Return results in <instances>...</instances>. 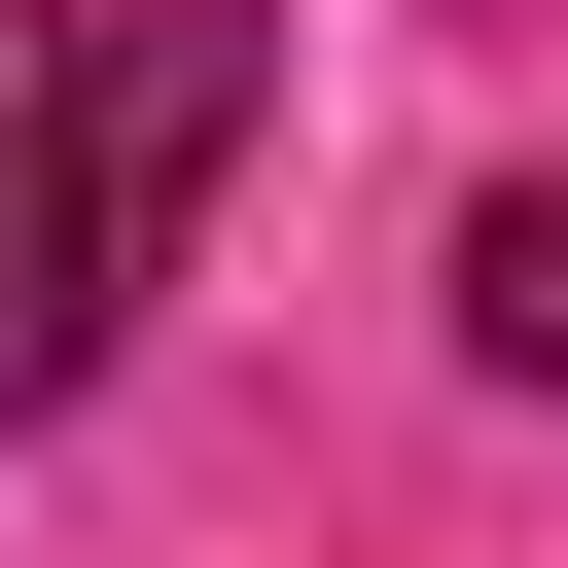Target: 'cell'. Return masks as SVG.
<instances>
[{
  "label": "cell",
  "instance_id": "cell-1",
  "mask_svg": "<svg viewBox=\"0 0 568 568\" xmlns=\"http://www.w3.org/2000/svg\"><path fill=\"white\" fill-rule=\"evenodd\" d=\"M213 142H248L213 0H0V426L106 390V320H142V248H178Z\"/></svg>",
  "mask_w": 568,
  "mask_h": 568
},
{
  "label": "cell",
  "instance_id": "cell-2",
  "mask_svg": "<svg viewBox=\"0 0 568 568\" xmlns=\"http://www.w3.org/2000/svg\"><path fill=\"white\" fill-rule=\"evenodd\" d=\"M462 355H497V390H568V178H497V213H462Z\"/></svg>",
  "mask_w": 568,
  "mask_h": 568
}]
</instances>
